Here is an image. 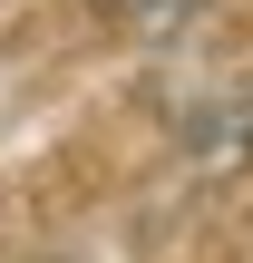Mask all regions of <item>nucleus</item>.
<instances>
[{
  "mask_svg": "<svg viewBox=\"0 0 253 263\" xmlns=\"http://www.w3.org/2000/svg\"><path fill=\"white\" fill-rule=\"evenodd\" d=\"M185 146H195V166H244V156H253V88H244V98H224L215 117H195Z\"/></svg>",
  "mask_w": 253,
  "mask_h": 263,
  "instance_id": "1",
  "label": "nucleus"
},
{
  "mask_svg": "<svg viewBox=\"0 0 253 263\" xmlns=\"http://www.w3.org/2000/svg\"><path fill=\"white\" fill-rule=\"evenodd\" d=\"M98 10H117V20H137V29H176L195 0H98Z\"/></svg>",
  "mask_w": 253,
  "mask_h": 263,
  "instance_id": "2",
  "label": "nucleus"
}]
</instances>
